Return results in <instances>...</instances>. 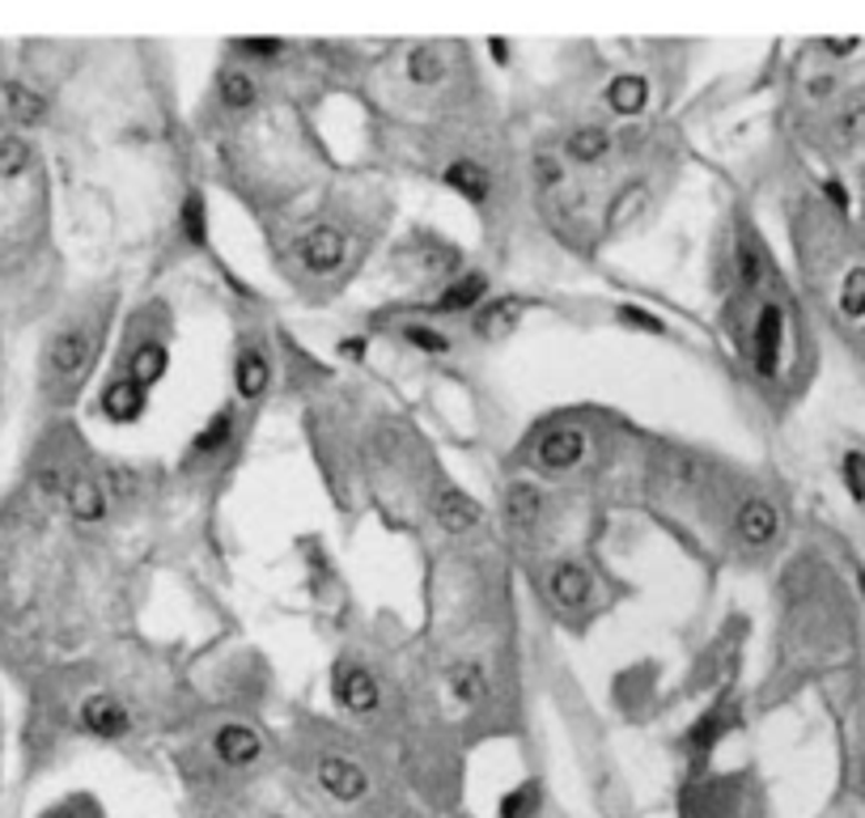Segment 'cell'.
I'll return each mask as SVG.
<instances>
[{"mask_svg":"<svg viewBox=\"0 0 865 818\" xmlns=\"http://www.w3.org/2000/svg\"><path fill=\"white\" fill-rule=\"evenodd\" d=\"M30 162H34V149L26 145L22 136H0V183L22 178Z\"/></svg>","mask_w":865,"mask_h":818,"instance_id":"cell-26","label":"cell"},{"mask_svg":"<svg viewBox=\"0 0 865 818\" xmlns=\"http://www.w3.org/2000/svg\"><path fill=\"white\" fill-rule=\"evenodd\" d=\"M734 264H739V280H743V289H760V280H764V259H760V250L751 246V242H739V250H734Z\"/></svg>","mask_w":865,"mask_h":818,"instance_id":"cell-31","label":"cell"},{"mask_svg":"<svg viewBox=\"0 0 865 818\" xmlns=\"http://www.w3.org/2000/svg\"><path fill=\"white\" fill-rule=\"evenodd\" d=\"M853 48H857V39H827V51H832V55H848Z\"/></svg>","mask_w":865,"mask_h":818,"instance_id":"cell-39","label":"cell"},{"mask_svg":"<svg viewBox=\"0 0 865 818\" xmlns=\"http://www.w3.org/2000/svg\"><path fill=\"white\" fill-rule=\"evenodd\" d=\"M841 476H844V488H848V497L865 505V454L862 450H848L841 458Z\"/></svg>","mask_w":865,"mask_h":818,"instance_id":"cell-33","label":"cell"},{"mask_svg":"<svg viewBox=\"0 0 865 818\" xmlns=\"http://www.w3.org/2000/svg\"><path fill=\"white\" fill-rule=\"evenodd\" d=\"M4 106H9V115L18 123H39L48 115V102L34 94V90H26V85H4Z\"/></svg>","mask_w":865,"mask_h":818,"instance_id":"cell-25","label":"cell"},{"mask_svg":"<svg viewBox=\"0 0 865 818\" xmlns=\"http://www.w3.org/2000/svg\"><path fill=\"white\" fill-rule=\"evenodd\" d=\"M102 411L111 420H136L144 411V390L132 378H120V382H111L102 390Z\"/></svg>","mask_w":865,"mask_h":818,"instance_id":"cell-17","label":"cell"},{"mask_svg":"<svg viewBox=\"0 0 865 818\" xmlns=\"http://www.w3.org/2000/svg\"><path fill=\"white\" fill-rule=\"evenodd\" d=\"M492 55H497V60H505V55H509V48H505L501 39H492Z\"/></svg>","mask_w":865,"mask_h":818,"instance_id":"cell-43","label":"cell"},{"mask_svg":"<svg viewBox=\"0 0 865 818\" xmlns=\"http://www.w3.org/2000/svg\"><path fill=\"white\" fill-rule=\"evenodd\" d=\"M446 678H450V692L458 704H480L488 696V678H484L480 662H455Z\"/></svg>","mask_w":865,"mask_h":818,"instance_id":"cell-22","label":"cell"},{"mask_svg":"<svg viewBox=\"0 0 865 818\" xmlns=\"http://www.w3.org/2000/svg\"><path fill=\"white\" fill-rule=\"evenodd\" d=\"M90 361H94V331L81 327V323H69L60 327L48 344V382L55 395H72L81 378L90 374Z\"/></svg>","mask_w":865,"mask_h":818,"instance_id":"cell-1","label":"cell"},{"mask_svg":"<svg viewBox=\"0 0 865 818\" xmlns=\"http://www.w3.org/2000/svg\"><path fill=\"white\" fill-rule=\"evenodd\" d=\"M339 704L348 708V713H357V717H365V713H374L378 708V699H383V692H378V678L365 671V666H348V671L339 674Z\"/></svg>","mask_w":865,"mask_h":818,"instance_id":"cell-11","label":"cell"},{"mask_svg":"<svg viewBox=\"0 0 865 818\" xmlns=\"http://www.w3.org/2000/svg\"><path fill=\"white\" fill-rule=\"evenodd\" d=\"M501 513L513 530H535L543 518V492L535 483H509L501 497Z\"/></svg>","mask_w":865,"mask_h":818,"instance_id":"cell-10","label":"cell"},{"mask_svg":"<svg viewBox=\"0 0 865 818\" xmlns=\"http://www.w3.org/2000/svg\"><path fill=\"white\" fill-rule=\"evenodd\" d=\"M234 382H238L242 399H260L267 386V361L260 352H242L238 369H234Z\"/></svg>","mask_w":865,"mask_h":818,"instance_id":"cell-27","label":"cell"},{"mask_svg":"<svg viewBox=\"0 0 865 818\" xmlns=\"http://www.w3.org/2000/svg\"><path fill=\"white\" fill-rule=\"evenodd\" d=\"M586 433L581 429H552V433L539 441V450H535V458H539V467L543 471H569V467H577L581 458H586Z\"/></svg>","mask_w":865,"mask_h":818,"instance_id":"cell-8","label":"cell"},{"mask_svg":"<svg viewBox=\"0 0 865 818\" xmlns=\"http://www.w3.org/2000/svg\"><path fill=\"white\" fill-rule=\"evenodd\" d=\"M811 94H815V98L832 94V81H827V76H823V81H815V85H811Z\"/></svg>","mask_w":865,"mask_h":818,"instance_id":"cell-42","label":"cell"},{"mask_svg":"<svg viewBox=\"0 0 865 818\" xmlns=\"http://www.w3.org/2000/svg\"><path fill=\"white\" fill-rule=\"evenodd\" d=\"M776 530H781V513H776L772 501L751 497V501L734 513V534L743 539L746 548H769L772 539H776Z\"/></svg>","mask_w":865,"mask_h":818,"instance_id":"cell-7","label":"cell"},{"mask_svg":"<svg viewBox=\"0 0 865 818\" xmlns=\"http://www.w3.org/2000/svg\"><path fill=\"white\" fill-rule=\"evenodd\" d=\"M128 725H132L128 708L115 696H106V692H98V696L81 704V729L94 734V738H123Z\"/></svg>","mask_w":865,"mask_h":818,"instance_id":"cell-5","label":"cell"},{"mask_svg":"<svg viewBox=\"0 0 865 818\" xmlns=\"http://www.w3.org/2000/svg\"><path fill=\"white\" fill-rule=\"evenodd\" d=\"M216 94H221V102L230 111H246L260 98V85H255V76L242 73V69H225V73L216 76Z\"/></svg>","mask_w":865,"mask_h":818,"instance_id":"cell-21","label":"cell"},{"mask_svg":"<svg viewBox=\"0 0 865 818\" xmlns=\"http://www.w3.org/2000/svg\"><path fill=\"white\" fill-rule=\"evenodd\" d=\"M238 48L251 51V55H276V51H281V39H242Z\"/></svg>","mask_w":865,"mask_h":818,"instance_id":"cell-37","label":"cell"},{"mask_svg":"<svg viewBox=\"0 0 865 818\" xmlns=\"http://www.w3.org/2000/svg\"><path fill=\"white\" fill-rule=\"evenodd\" d=\"M318 785L327 789V794L336 797V801H360V797L369 794V776L353 764V759H339V755H323L318 759Z\"/></svg>","mask_w":865,"mask_h":818,"instance_id":"cell-4","label":"cell"},{"mask_svg":"<svg viewBox=\"0 0 865 818\" xmlns=\"http://www.w3.org/2000/svg\"><path fill=\"white\" fill-rule=\"evenodd\" d=\"M344 255H348V238L339 229H332V225H318V229H311L306 238L297 242V259L314 276H332L344 264Z\"/></svg>","mask_w":865,"mask_h":818,"instance_id":"cell-3","label":"cell"},{"mask_svg":"<svg viewBox=\"0 0 865 818\" xmlns=\"http://www.w3.org/2000/svg\"><path fill=\"white\" fill-rule=\"evenodd\" d=\"M446 183L455 187V192H462L471 204H484L488 200V192H492V178H488V170L476 166V162H455V166L446 170Z\"/></svg>","mask_w":865,"mask_h":818,"instance_id":"cell-19","label":"cell"},{"mask_svg":"<svg viewBox=\"0 0 865 818\" xmlns=\"http://www.w3.org/2000/svg\"><path fill=\"white\" fill-rule=\"evenodd\" d=\"M408 76L416 85H441L446 81V55L429 43H420V48L408 51Z\"/></svg>","mask_w":865,"mask_h":818,"instance_id":"cell-23","label":"cell"},{"mask_svg":"<svg viewBox=\"0 0 865 818\" xmlns=\"http://www.w3.org/2000/svg\"><path fill=\"white\" fill-rule=\"evenodd\" d=\"M624 323H632V327H645V331H662V323L658 318H649L645 310H637V306H624Z\"/></svg>","mask_w":865,"mask_h":818,"instance_id":"cell-38","label":"cell"},{"mask_svg":"<svg viewBox=\"0 0 865 818\" xmlns=\"http://www.w3.org/2000/svg\"><path fill=\"white\" fill-rule=\"evenodd\" d=\"M548 590H552V599L560 602V606H581V602H590V594H594V577L581 569V564H573V560H560L552 569V577H548Z\"/></svg>","mask_w":865,"mask_h":818,"instance_id":"cell-13","label":"cell"},{"mask_svg":"<svg viewBox=\"0 0 865 818\" xmlns=\"http://www.w3.org/2000/svg\"><path fill=\"white\" fill-rule=\"evenodd\" d=\"M166 365H170L166 348L149 339V344H141V348L132 352V361H128V378L141 386V390H149V386H157L162 378H166Z\"/></svg>","mask_w":865,"mask_h":818,"instance_id":"cell-15","label":"cell"},{"mask_svg":"<svg viewBox=\"0 0 865 818\" xmlns=\"http://www.w3.org/2000/svg\"><path fill=\"white\" fill-rule=\"evenodd\" d=\"M841 136L848 141V145H862V141H865V106H853V111H844Z\"/></svg>","mask_w":865,"mask_h":818,"instance_id":"cell-36","label":"cell"},{"mask_svg":"<svg viewBox=\"0 0 865 818\" xmlns=\"http://www.w3.org/2000/svg\"><path fill=\"white\" fill-rule=\"evenodd\" d=\"M781 348H785V310H781L776 301H769V306H760L755 331H751V352H755L760 378H776V369H781Z\"/></svg>","mask_w":865,"mask_h":818,"instance_id":"cell-2","label":"cell"},{"mask_svg":"<svg viewBox=\"0 0 865 818\" xmlns=\"http://www.w3.org/2000/svg\"><path fill=\"white\" fill-rule=\"evenodd\" d=\"M183 234L192 246H208V213H204L200 195H187V204H183Z\"/></svg>","mask_w":865,"mask_h":818,"instance_id":"cell-30","label":"cell"},{"mask_svg":"<svg viewBox=\"0 0 865 818\" xmlns=\"http://www.w3.org/2000/svg\"><path fill=\"white\" fill-rule=\"evenodd\" d=\"M432 518H437V526L450 530V534H467V530H476L484 522V509H480V501H471L467 492L441 488V492L432 497Z\"/></svg>","mask_w":865,"mask_h":818,"instance_id":"cell-6","label":"cell"},{"mask_svg":"<svg viewBox=\"0 0 865 818\" xmlns=\"http://www.w3.org/2000/svg\"><path fill=\"white\" fill-rule=\"evenodd\" d=\"M535 178H539V187H560L564 183V166L556 157H548V153H539L535 157Z\"/></svg>","mask_w":865,"mask_h":818,"instance_id":"cell-35","label":"cell"},{"mask_svg":"<svg viewBox=\"0 0 865 818\" xmlns=\"http://www.w3.org/2000/svg\"><path fill=\"white\" fill-rule=\"evenodd\" d=\"M518 318H522V301H518V297H505V301H497V306H488V310L480 314V336H488V339L505 336Z\"/></svg>","mask_w":865,"mask_h":818,"instance_id":"cell-28","label":"cell"},{"mask_svg":"<svg viewBox=\"0 0 865 818\" xmlns=\"http://www.w3.org/2000/svg\"><path fill=\"white\" fill-rule=\"evenodd\" d=\"M602 98H607V106H611L615 115H641L649 102V81L641 73H624L607 85V94Z\"/></svg>","mask_w":865,"mask_h":818,"instance_id":"cell-14","label":"cell"},{"mask_svg":"<svg viewBox=\"0 0 865 818\" xmlns=\"http://www.w3.org/2000/svg\"><path fill=\"white\" fill-rule=\"evenodd\" d=\"M344 352H348V357H360V352H365V344H360V339H344Z\"/></svg>","mask_w":865,"mask_h":818,"instance_id":"cell-41","label":"cell"},{"mask_svg":"<svg viewBox=\"0 0 865 818\" xmlns=\"http://www.w3.org/2000/svg\"><path fill=\"white\" fill-rule=\"evenodd\" d=\"M841 310L848 314V318H865V267H853V272L844 276Z\"/></svg>","mask_w":865,"mask_h":818,"instance_id":"cell-32","label":"cell"},{"mask_svg":"<svg viewBox=\"0 0 865 818\" xmlns=\"http://www.w3.org/2000/svg\"><path fill=\"white\" fill-rule=\"evenodd\" d=\"M230 437H234V411L230 408H221L200 429V433L192 437V454L195 458H213V454H221V450H230Z\"/></svg>","mask_w":865,"mask_h":818,"instance_id":"cell-18","label":"cell"},{"mask_svg":"<svg viewBox=\"0 0 865 818\" xmlns=\"http://www.w3.org/2000/svg\"><path fill=\"white\" fill-rule=\"evenodd\" d=\"M404 339H408V344H416L420 352H446V348H450V344H446V336H437V331L420 327V323L404 327Z\"/></svg>","mask_w":865,"mask_h":818,"instance_id":"cell-34","label":"cell"},{"mask_svg":"<svg viewBox=\"0 0 865 818\" xmlns=\"http://www.w3.org/2000/svg\"><path fill=\"white\" fill-rule=\"evenodd\" d=\"M484 289H488V280H484L480 272H471V276L455 280L450 289L437 297V310H471V306L484 297Z\"/></svg>","mask_w":865,"mask_h":818,"instance_id":"cell-24","label":"cell"},{"mask_svg":"<svg viewBox=\"0 0 865 818\" xmlns=\"http://www.w3.org/2000/svg\"><path fill=\"white\" fill-rule=\"evenodd\" d=\"M734 708H713V713H704L696 725H692V734H688V743H692V750H700V755H709L713 746L721 743V734L725 729H734Z\"/></svg>","mask_w":865,"mask_h":818,"instance_id":"cell-20","label":"cell"},{"mask_svg":"<svg viewBox=\"0 0 865 818\" xmlns=\"http://www.w3.org/2000/svg\"><path fill=\"white\" fill-rule=\"evenodd\" d=\"M607 153H611V136L602 127H577L573 136L564 141V157L577 162V166H599Z\"/></svg>","mask_w":865,"mask_h":818,"instance_id":"cell-16","label":"cell"},{"mask_svg":"<svg viewBox=\"0 0 865 818\" xmlns=\"http://www.w3.org/2000/svg\"><path fill=\"white\" fill-rule=\"evenodd\" d=\"M827 195H832V204H836V208H841V213H844V208H848V195H844V187H841V183H827Z\"/></svg>","mask_w":865,"mask_h":818,"instance_id":"cell-40","label":"cell"},{"mask_svg":"<svg viewBox=\"0 0 865 818\" xmlns=\"http://www.w3.org/2000/svg\"><path fill=\"white\" fill-rule=\"evenodd\" d=\"M213 750L221 764H230V768H246V764H255L260 755H264V743H260V734L255 729H246V725H221L213 734Z\"/></svg>","mask_w":865,"mask_h":818,"instance_id":"cell-9","label":"cell"},{"mask_svg":"<svg viewBox=\"0 0 865 818\" xmlns=\"http://www.w3.org/2000/svg\"><path fill=\"white\" fill-rule=\"evenodd\" d=\"M535 806H539V789L535 785H518L513 794L501 797V806H497V818H535Z\"/></svg>","mask_w":865,"mask_h":818,"instance_id":"cell-29","label":"cell"},{"mask_svg":"<svg viewBox=\"0 0 865 818\" xmlns=\"http://www.w3.org/2000/svg\"><path fill=\"white\" fill-rule=\"evenodd\" d=\"M64 501H69V513L77 522H102L106 518V483L94 476H72Z\"/></svg>","mask_w":865,"mask_h":818,"instance_id":"cell-12","label":"cell"}]
</instances>
